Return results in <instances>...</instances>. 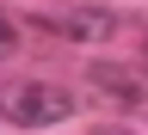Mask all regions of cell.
<instances>
[{"instance_id": "cell-1", "label": "cell", "mask_w": 148, "mask_h": 135, "mask_svg": "<svg viewBox=\"0 0 148 135\" xmlns=\"http://www.w3.org/2000/svg\"><path fill=\"white\" fill-rule=\"evenodd\" d=\"M74 111H80V98H74L68 86H49V80H12L0 117H6V129H49V123H68Z\"/></svg>"}, {"instance_id": "cell-2", "label": "cell", "mask_w": 148, "mask_h": 135, "mask_svg": "<svg viewBox=\"0 0 148 135\" xmlns=\"http://www.w3.org/2000/svg\"><path fill=\"white\" fill-rule=\"evenodd\" d=\"M37 31L62 37V43H111L123 31V18L111 6H49V12H37Z\"/></svg>"}, {"instance_id": "cell-3", "label": "cell", "mask_w": 148, "mask_h": 135, "mask_svg": "<svg viewBox=\"0 0 148 135\" xmlns=\"http://www.w3.org/2000/svg\"><path fill=\"white\" fill-rule=\"evenodd\" d=\"M86 86L105 92L123 117H142L148 123V68H136V62H92L86 68Z\"/></svg>"}, {"instance_id": "cell-4", "label": "cell", "mask_w": 148, "mask_h": 135, "mask_svg": "<svg viewBox=\"0 0 148 135\" xmlns=\"http://www.w3.org/2000/svg\"><path fill=\"white\" fill-rule=\"evenodd\" d=\"M92 135H130V129H117V123H99V129H92Z\"/></svg>"}, {"instance_id": "cell-5", "label": "cell", "mask_w": 148, "mask_h": 135, "mask_svg": "<svg viewBox=\"0 0 148 135\" xmlns=\"http://www.w3.org/2000/svg\"><path fill=\"white\" fill-rule=\"evenodd\" d=\"M136 31H142V55H148V18H142V25H136Z\"/></svg>"}]
</instances>
